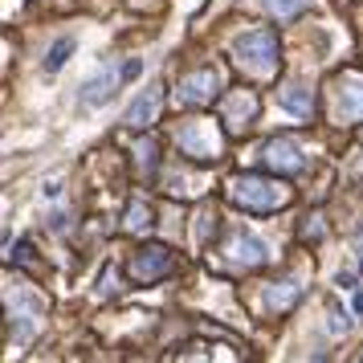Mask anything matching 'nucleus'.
Wrapping results in <instances>:
<instances>
[{"label": "nucleus", "mask_w": 363, "mask_h": 363, "mask_svg": "<svg viewBox=\"0 0 363 363\" xmlns=\"http://www.w3.org/2000/svg\"><path fill=\"white\" fill-rule=\"evenodd\" d=\"M41 196H45V200H57V196H62V180H50L45 188H41Z\"/></svg>", "instance_id": "nucleus-23"}, {"label": "nucleus", "mask_w": 363, "mask_h": 363, "mask_svg": "<svg viewBox=\"0 0 363 363\" xmlns=\"http://www.w3.org/2000/svg\"><path fill=\"white\" fill-rule=\"evenodd\" d=\"M327 318H330L327 327L335 330V335H347V330H351V314H347V311H339V306H330V314H327Z\"/></svg>", "instance_id": "nucleus-19"}, {"label": "nucleus", "mask_w": 363, "mask_h": 363, "mask_svg": "<svg viewBox=\"0 0 363 363\" xmlns=\"http://www.w3.org/2000/svg\"><path fill=\"white\" fill-rule=\"evenodd\" d=\"M135 278H143V281H155V278H164L167 269H172V249L167 245H143L139 253H135Z\"/></svg>", "instance_id": "nucleus-8"}, {"label": "nucleus", "mask_w": 363, "mask_h": 363, "mask_svg": "<svg viewBox=\"0 0 363 363\" xmlns=\"http://www.w3.org/2000/svg\"><path fill=\"white\" fill-rule=\"evenodd\" d=\"M253 118H257V99L249 90H233L229 99H225V106H220V123L229 131H245Z\"/></svg>", "instance_id": "nucleus-7"}, {"label": "nucleus", "mask_w": 363, "mask_h": 363, "mask_svg": "<svg viewBox=\"0 0 363 363\" xmlns=\"http://www.w3.org/2000/svg\"><path fill=\"white\" fill-rule=\"evenodd\" d=\"M139 74H143V62H139V57H131V62L123 66V78H139Z\"/></svg>", "instance_id": "nucleus-21"}, {"label": "nucleus", "mask_w": 363, "mask_h": 363, "mask_svg": "<svg viewBox=\"0 0 363 363\" xmlns=\"http://www.w3.org/2000/svg\"><path fill=\"white\" fill-rule=\"evenodd\" d=\"M335 286H339V290H355V274H335Z\"/></svg>", "instance_id": "nucleus-22"}, {"label": "nucleus", "mask_w": 363, "mask_h": 363, "mask_svg": "<svg viewBox=\"0 0 363 363\" xmlns=\"http://www.w3.org/2000/svg\"><path fill=\"white\" fill-rule=\"evenodd\" d=\"M155 115H160V90L151 86V90H143V94H139V99H135L131 106H127V115H123V123L139 131V127H147V123H155Z\"/></svg>", "instance_id": "nucleus-10"}, {"label": "nucleus", "mask_w": 363, "mask_h": 363, "mask_svg": "<svg viewBox=\"0 0 363 363\" xmlns=\"http://www.w3.org/2000/svg\"><path fill=\"white\" fill-rule=\"evenodd\" d=\"M262 160L278 176H298V172H306V155H302V147H298L294 139H269L262 147Z\"/></svg>", "instance_id": "nucleus-6"}, {"label": "nucleus", "mask_w": 363, "mask_h": 363, "mask_svg": "<svg viewBox=\"0 0 363 363\" xmlns=\"http://www.w3.org/2000/svg\"><path fill=\"white\" fill-rule=\"evenodd\" d=\"M355 314H363V290L355 294Z\"/></svg>", "instance_id": "nucleus-24"}, {"label": "nucleus", "mask_w": 363, "mask_h": 363, "mask_svg": "<svg viewBox=\"0 0 363 363\" xmlns=\"http://www.w3.org/2000/svg\"><path fill=\"white\" fill-rule=\"evenodd\" d=\"M115 290H118V269L106 265V269H102V281H99V294L106 298V294H115Z\"/></svg>", "instance_id": "nucleus-20"}, {"label": "nucleus", "mask_w": 363, "mask_h": 363, "mask_svg": "<svg viewBox=\"0 0 363 363\" xmlns=\"http://www.w3.org/2000/svg\"><path fill=\"white\" fill-rule=\"evenodd\" d=\"M176 139H180L184 155H196V160H216L220 155V131L213 123H188Z\"/></svg>", "instance_id": "nucleus-4"}, {"label": "nucleus", "mask_w": 363, "mask_h": 363, "mask_svg": "<svg viewBox=\"0 0 363 363\" xmlns=\"http://www.w3.org/2000/svg\"><path fill=\"white\" fill-rule=\"evenodd\" d=\"M265 262V245L253 237V233H237L229 245V265H241V269H257Z\"/></svg>", "instance_id": "nucleus-9"}, {"label": "nucleus", "mask_w": 363, "mask_h": 363, "mask_svg": "<svg viewBox=\"0 0 363 363\" xmlns=\"http://www.w3.org/2000/svg\"><path fill=\"white\" fill-rule=\"evenodd\" d=\"M229 196L249 213H274L290 200V188L281 180H265V176H237L229 184Z\"/></svg>", "instance_id": "nucleus-2"}, {"label": "nucleus", "mask_w": 363, "mask_h": 363, "mask_svg": "<svg viewBox=\"0 0 363 363\" xmlns=\"http://www.w3.org/2000/svg\"><path fill=\"white\" fill-rule=\"evenodd\" d=\"M115 86H118L115 69H99V74L82 86V102L86 106H106V102L115 99Z\"/></svg>", "instance_id": "nucleus-11"}, {"label": "nucleus", "mask_w": 363, "mask_h": 363, "mask_svg": "<svg viewBox=\"0 0 363 363\" xmlns=\"http://www.w3.org/2000/svg\"><path fill=\"white\" fill-rule=\"evenodd\" d=\"M216 90H220V74L216 69H196V74L180 78L176 99H180V106H204V102L216 99Z\"/></svg>", "instance_id": "nucleus-5"}, {"label": "nucleus", "mask_w": 363, "mask_h": 363, "mask_svg": "<svg viewBox=\"0 0 363 363\" xmlns=\"http://www.w3.org/2000/svg\"><path fill=\"white\" fill-rule=\"evenodd\" d=\"M359 269H363V265H359Z\"/></svg>", "instance_id": "nucleus-25"}, {"label": "nucleus", "mask_w": 363, "mask_h": 363, "mask_svg": "<svg viewBox=\"0 0 363 363\" xmlns=\"http://www.w3.org/2000/svg\"><path fill=\"white\" fill-rule=\"evenodd\" d=\"M69 53H74V37H57V41L50 45V53H45V62H41L45 74H57V69L69 62Z\"/></svg>", "instance_id": "nucleus-14"}, {"label": "nucleus", "mask_w": 363, "mask_h": 363, "mask_svg": "<svg viewBox=\"0 0 363 363\" xmlns=\"http://www.w3.org/2000/svg\"><path fill=\"white\" fill-rule=\"evenodd\" d=\"M278 99H281V106H286L290 115H298V118H306V115H311V106H314L311 90H306L302 82H290V86L278 94Z\"/></svg>", "instance_id": "nucleus-12"}, {"label": "nucleus", "mask_w": 363, "mask_h": 363, "mask_svg": "<svg viewBox=\"0 0 363 363\" xmlns=\"http://www.w3.org/2000/svg\"><path fill=\"white\" fill-rule=\"evenodd\" d=\"M216 233V213L213 208H204V213L196 216V241L200 245H208V237Z\"/></svg>", "instance_id": "nucleus-18"}, {"label": "nucleus", "mask_w": 363, "mask_h": 363, "mask_svg": "<svg viewBox=\"0 0 363 363\" xmlns=\"http://www.w3.org/2000/svg\"><path fill=\"white\" fill-rule=\"evenodd\" d=\"M135 167H139L143 176H151V172L160 167V143H155V139H143V143H135Z\"/></svg>", "instance_id": "nucleus-15"}, {"label": "nucleus", "mask_w": 363, "mask_h": 363, "mask_svg": "<svg viewBox=\"0 0 363 363\" xmlns=\"http://www.w3.org/2000/svg\"><path fill=\"white\" fill-rule=\"evenodd\" d=\"M335 115H339V123H359L363 118V74L347 69L335 78Z\"/></svg>", "instance_id": "nucleus-3"}, {"label": "nucleus", "mask_w": 363, "mask_h": 363, "mask_svg": "<svg viewBox=\"0 0 363 363\" xmlns=\"http://www.w3.org/2000/svg\"><path fill=\"white\" fill-rule=\"evenodd\" d=\"M269 17H278V21H294L298 13H306L311 9V0H257Z\"/></svg>", "instance_id": "nucleus-13"}, {"label": "nucleus", "mask_w": 363, "mask_h": 363, "mask_svg": "<svg viewBox=\"0 0 363 363\" xmlns=\"http://www.w3.org/2000/svg\"><path fill=\"white\" fill-rule=\"evenodd\" d=\"M233 57L249 69V74H257V78H269L274 69H278V33L274 29H249L233 41Z\"/></svg>", "instance_id": "nucleus-1"}, {"label": "nucleus", "mask_w": 363, "mask_h": 363, "mask_svg": "<svg viewBox=\"0 0 363 363\" xmlns=\"http://www.w3.org/2000/svg\"><path fill=\"white\" fill-rule=\"evenodd\" d=\"M294 298H298V281H281V286H274V290H269V298H265V302H269V306H278V311H286Z\"/></svg>", "instance_id": "nucleus-17"}, {"label": "nucleus", "mask_w": 363, "mask_h": 363, "mask_svg": "<svg viewBox=\"0 0 363 363\" xmlns=\"http://www.w3.org/2000/svg\"><path fill=\"white\" fill-rule=\"evenodd\" d=\"M127 229H131V233L151 229V204H147L143 196H139V200H131V208H127Z\"/></svg>", "instance_id": "nucleus-16"}]
</instances>
